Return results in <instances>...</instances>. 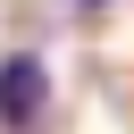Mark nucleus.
I'll return each mask as SVG.
<instances>
[{"instance_id":"1","label":"nucleus","mask_w":134,"mask_h":134,"mask_svg":"<svg viewBox=\"0 0 134 134\" xmlns=\"http://www.w3.org/2000/svg\"><path fill=\"white\" fill-rule=\"evenodd\" d=\"M50 117V67L42 50H8L0 59V134H34Z\"/></svg>"},{"instance_id":"2","label":"nucleus","mask_w":134,"mask_h":134,"mask_svg":"<svg viewBox=\"0 0 134 134\" xmlns=\"http://www.w3.org/2000/svg\"><path fill=\"white\" fill-rule=\"evenodd\" d=\"M84 8H100V0H84Z\"/></svg>"}]
</instances>
